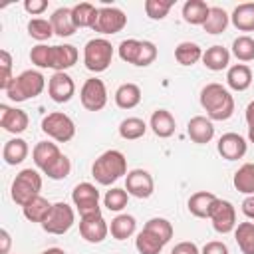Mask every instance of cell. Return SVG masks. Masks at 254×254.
<instances>
[{"instance_id": "8992f818", "label": "cell", "mask_w": 254, "mask_h": 254, "mask_svg": "<svg viewBox=\"0 0 254 254\" xmlns=\"http://www.w3.org/2000/svg\"><path fill=\"white\" fill-rule=\"evenodd\" d=\"M42 131L58 143H67L75 137V123L69 115L62 111H54L42 119Z\"/></svg>"}, {"instance_id": "836d02e7", "label": "cell", "mask_w": 254, "mask_h": 254, "mask_svg": "<svg viewBox=\"0 0 254 254\" xmlns=\"http://www.w3.org/2000/svg\"><path fill=\"white\" fill-rule=\"evenodd\" d=\"M175 60L181 65H194L198 60H202V48L194 42H181L175 48Z\"/></svg>"}, {"instance_id": "484cf974", "label": "cell", "mask_w": 254, "mask_h": 254, "mask_svg": "<svg viewBox=\"0 0 254 254\" xmlns=\"http://www.w3.org/2000/svg\"><path fill=\"white\" fill-rule=\"evenodd\" d=\"M115 105L119 109H133L141 103V87L137 83H121L117 89H115Z\"/></svg>"}, {"instance_id": "db71d44e", "label": "cell", "mask_w": 254, "mask_h": 254, "mask_svg": "<svg viewBox=\"0 0 254 254\" xmlns=\"http://www.w3.org/2000/svg\"><path fill=\"white\" fill-rule=\"evenodd\" d=\"M246 123H248V129L254 127V99L246 105Z\"/></svg>"}, {"instance_id": "cb8c5ba5", "label": "cell", "mask_w": 254, "mask_h": 254, "mask_svg": "<svg viewBox=\"0 0 254 254\" xmlns=\"http://www.w3.org/2000/svg\"><path fill=\"white\" fill-rule=\"evenodd\" d=\"M50 22L54 26V34L60 38H69L75 34V24H73V16H71V8H58L54 10V14L50 16Z\"/></svg>"}, {"instance_id": "b9f144b4", "label": "cell", "mask_w": 254, "mask_h": 254, "mask_svg": "<svg viewBox=\"0 0 254 254\" xmlns=\"http://www.w3.org/2000/svg\"><path fill=\"white\" fill-rule=\"evenodd\" d=\"M141 42L143 40H135V38H127L119 44L117 52H119V58L127 64H133L137 65V60H139V54H141Z\"/></svg>"}, {"instance_id": "816d5d0a", "label": "cell", "mask_w": 254, "mask_h": 254, "mask_svg": "<svg viewBox=\"0 0 254 254\" xmlns=\"http://www.w3.org/2000/svg\"><path fill=\"white\" fill-rule=\"evenodd\" d=\"M10 246H12L10 232L6 228H2L0 230V254H10Z\"/></svg>"}, {"instance_id": "3957f363", "label": "cell", "mask_w": 254, "mask_h": 254, "mask_svg": "<svg viewBox=\"0 0 254 254\" xmlns=\"http://www.w3.org/2000/svg\"><path fill=\"white\" fill-rule=\"evenodd\" d=\"M46 87V77L38 71V69H24L22 73L14 75L12 83L4 89V93L8 95L10 101H28L38 97Z\"/></svg>"}, {"instance_id": "ba28073f", "label": "cell", "mask_w": 254, "mask_h": 254, "mask_svg": "<svg viewBox=\"0 0 254 254\" xmlns=\"http://www.w3.org/2000/svg\"><path fill=\"white\" fill-rule=\"evenodd\" d=\"M71 202L77 208L79 216H87L93 212H101L99 208V190L91 183H79L71 190Z\"/></svg>"}, {"instance_id": "4316f807", "label": "cell", "mask_w": 254, "mask_h": 254, "mask_svg": "<svg viewBox=\"0 0 254 254\" xmlns=\"http://www.w3.org/2000/svg\"><path fill=\"white\" fill-rule=\"evenodd\" d=\"M210 6L204 0H187L183 4V20L192 26H202L208 18Z\"/></svg>"}, {"instance_id": "7c38bea8", "label": "cell", "mask_w": 254, "mask_h": 254, "mask_svg": "<svg viewBox=\"0 0 254 254\" xmlns=\"http://www.w3.org/2000/svg\"><path fill=\"white\" fill-rule=\"evenodd\" d=\"M79 234L89 244H99L109 234V224L105 222L101 212H93L79 218Z\"/></svg>"}, {"instance_id": "f546056e", "label": "cell", "mask_w": 254, "mask_h": 254, "mask_svg": "<svg viewBox=\"0 0 254 254\" xmlns=\"http://www.w3.org/2000/svg\"><path fill=\"white\" fill-rule=\"evenodd\" d=\"M135 230H137V220L131 214H117L109 224V232L115 240H127L135 234Z\"/></svg>"}, {"instance_id": "ac0fdd59", "label": "cell", "mask_w": 254, "mask_h": 254, "mask_svg": "<svg viewBox=\"0 0 254 254\" xmlns=\"http://www.w3.org/2000/svg\"><path fill=\"white\" fill-rule=\"evenodd\" d=\"M187 135L190 137L192 143L196 145H206L212 141L214 137V125L208 117L204 115H194L190 117V121L187 123Z\"/></svg>"}, {"instance_id": "6da1fadb", "label": "cell", "mask_w": 254, "mask_h": 254, "mask_svg": "<svg viewBox=\"0 0 254 254\" xmlns=\"http://www.w3.org/2000/svg\"><path fill=\"white\" fill-rule=\"evenodd\" d=\"M200 105L210 121H226L234 113V97L222 83H206L200 89Z\"/></svg>"}, {"instance_id": "8d00e7d4", "label": "cell", "mask_w": 254, "mask_h": 254, "mask_svg": "<svg viewBox=\"0 0 254 254\" xmlns=\"http://www.w3.org/2000/svg\"><path fill=\"white\" fill-rule=\"evenodd\" d=\"M145 133H147V123L141 117H127L119 123V135L125 141L141 139Z\"/></svg>"}, {"instance_id": "f6af8a7d", "label": "cell", "mask_w": 254, "mask_h": 254, "mask_svg": "<svg viewBox=\"0 0 254 254\" xmlns=\"http://www.w3.org/2000/svg\"><path fill=\"white\" fill-rule=\"evenodd\" d=\"M50 48L46 44H38L30 50V62L42 69H50Z\"/></svg>"}, {"instance_id": "277c9868", "label": "cell", "mask_w": 254, "mask_h": 254, "mask_svg": "<svg viewBox=\"0 0 254 254\" xmlns=\"http://www.w3.org/2000/svg\"><path fill=\"white\" fill-rule=\"evenodd\" d=\"M42 190V175L36 171V169H22L14 181H12V187H10V194H12V200L18 204V206H24L28 200H32L34 196H38Z\"/></svg>"}, {"instance_id": "2e32d148", "label": "cell", "mask_w": 254, "mask_h": 254, "mask_svg": "<svg viewBox=\"0 0 254 254\" xmlns=\"http://www.w3.org/2000/svg\"><path fill=\"white\" fill-rule=\"evenodd\" d=\"M216 149H218V153H220L222 159H226V161H238V159H242L246 155L248 143H246V139L242 135L230 131V133H224L218 139Z\"/></svg>"}, {"instance_id": "44dd1931", "label": "cell", "mask_w": 254, "mask_h": 254, "mask_svg": "<svg viewBox=\"0 0 254 254\" xmlns=\"http://www.w3.org/2000/svg\"><path fill=\"white\" fill-rule=\"evenodd\" d=\"M216 198L218 196L212 194V192H208V190H198V192L190 194V198L187 202L189 212L192 216H196V218H208L210 216V210H212V206L216 202Z\"/></svg>"}, {"instance_id": "5bb4252c", "label": "cell", "mask_w": 254, "mask_h": 254, "mask_svg": "<svg viewBox=\"0 0 254 254\" xmlns=\"http://www.w3.org/2000/svg\"><path fill=\"white\" fill-rule=\"evenodd\" d=\"M48 95L56 103H67L75 95V83L65 71H54L48 79Z\"/></svg>"}, {"instance_id": "d6986e66", "label": "cell", "mask_w": 254, "mask_h": 254, "mask_svg": "<svg viewBox=\"0 0 254 254\" xmlns=\"http://www.w3.org/2000/svg\"><path fill=\"white\" fill-rule=\"evenodd\" d=\"M62 155H64V153L60 151V147H58L56 143H52V141H40V143H36L34 149H32L34 165H36L42 173H46Z\"/></svg>"}, {"instance_id": "83f0119b", "label": "cell", "mask_w": 254, "mask_h": 254, "mask_svg": "<svg viewBox=\"0 0 254 254\" xmlns=\"http://www.w3.org/2000/svg\"><path fill=\"white\" fill-rule=\"evenodd\" d=\"M50 210H52V202H50L48 198H44L42 194L34 196L32 200H28V202L22 206V212H24L26 220H30V222H40V224L48 218Z\"/></svg>"}, {"instance_id": "52a82bcc", "label": "cell", "mask_w": 254, "mask_h": 254, "mask_svg": "<svg viewBox=\"0 0 254 254\" xmlns=\"http://www.w3.org/2000/svg\"><path fill=\"white\" fill-rule=\"evenodd\" d=\"M75 222V212L67 202H54L48 218L42 222V228L48 234H65Z\"/></svg>"}, {"instance_id": "e0dca14e", "label": "cell", "mask_w": 254, "mask_h": 254, "mask_svg": "<svg viewBox=\"0 0 254 254\" xmlns=\"http://www.w3.org/2000/svg\"><path fill=\"white\" fill-rule=\"evenodd\" d=\"M79 54L77 48L71 44H60L50 48V69L54 71H65L71 65H75Z\"/></svg>"}, {"instance_id": "4fadbf2b", "label": "cell", "mask_w": 254, "mask_h": 254, "mask_svg": "<svg viewBox=\"0 0 254 254\" xmlns=\"http://www.w3.org/2000/svg\"><path fill=\"white\" fill-rule=\"evenodd\" d=\"M125 190L135 198H149L155 190V181L149 171L133 169L125 175Z\"/></svg>"}, {"instance_id": "ee69618b", "label": "cell", "mask_w": 254, "mask_h": 254, "mask_svg": "<svg viewBox=\"0 0 254 254\" xmlns=\"http://www.w3.org/2000/svg\"><path fill=\"white\" fill-rule=\"evenodd\" d=\"M69 173H71V161H69L67 155H62L44 175H48V179H52V181H62V179H65Z\"/></svg>"}, {"instance_id": "d590c367", "label": "cell", "mask_w": 254, "mask_h": 254, "mask_svg": "<svg viewBox=\"0 0 254 254\" xmlns=\"http://www.w3.org/2000/svg\"><path fill=\"white\" fill-rule=\"evenodd\" d=\"M234 240L242 254H254V222H240L234 228Z\"/></svg>"}, {"instance_id": "9f6ffc18", "label": "cell", "mask_w": 254, "mask_h": 254, "mask_svg": "<svg viewBox=\"0 0 254 254\" xmlns=\"http://www.w3.org/2000/svg\"><path fill=\"white\" fill-rule=\"evenodd\" d=\"M248 139H250V143H254V127L248 129Z\"/></svg>"}, {"instance_id": "f907efd6", "label": "cell", "mask_w": 254, "mask_h": 254, "mask_svg": "<svg viewBox=\"0 0 254 254\" xmlns=\"http://www.w3.org/2000/svg\"><path fill=\"white\" fill-rule=\"evenodd\" d=\"M171 254H200V250H198V246H196L194 242L185 240V242H179V244L171 250Z\"/></svg>"}, {"instance_id": "f35d334b", "label": "cell", "mask_w": 254, "mask_h": 254, "mask_svg": "<svg viewBox=\"0 0 254 254\" xmlns=\"http://www.w3.org/2000/svg\"><path fill=\"white\" fill-rule=\"evenodd\" d=\"M145 230H149V232H153L157 238H161L165 244L173 238V224L167 220V218H163V216H155V218H149L147 222H145V226H143Z\"/></svg>"}, {"instance_id": "7a4b0ae2", "label": "cell", "mask_w": 254, "mask_h": 254, "mask_svg": "<svg viewBox=\"0 0 254 254\" xmlns=\"http://www.w3.org/2000/svg\"><path fill=\"white\" fill-rule=\"evenodd\" d=\"M123 175H127V159L117 149L103 151L91 165V177L95 179V183H99L103 187L113 185Z\"/></svg>"}, {"instance_id": "9c48e42d", "label": "cell", "mask_w": 254, "mask_h": 254, "mask_svg": "<svg viewBox=\"0 0 254 254\" xmlns=\"http://www.w3.org/2000/svg\"><path fill=\"white\" fill-rule=\"evenodd\" d=\"M81 105L87 111H101L107 105V87L99 77H89L79 89Z\"/></svg>"}, {"instance_id": "d4e9b609", "label": "cell", "mask_w": 254, "mask_h": 254, "mask_svg": "<svg viewBox=\"0 0 254 254\" xmlns=\"http://www.w3.org/2000/svg\"><path fill=\"white\" fill-rule=\"evenodd\" d=\"M226 83L234 91H246L252 83V69L246 64H234L226 71Z\"/></svg>"}, {"instance_id": "1f68e13d", "label": "cell", "mask_w": 254, "mask_h": 254, "mask_svg": "<svg viewBox=\"0 0 254 254\" xmlns=\"http://www.w3.org/2000/svg\"><path fill=\"white\" fill-rule=\"evenodd\" d=\"M228 22H230V16L226 14L224 8H220V6H210L208 18H206V22L202 24V28H204L206 34L216 36V34H222V32L228 28Z\"/></svg>"}, {"instance_id": "f1b7e54d", "label": "cell", "mask_w": 254, "mask_h": 254, "mask_svg": "<svg viewBox=\"0 0 254 254\" xmlns=\"http://www.w3.org/2000/svg\"><path fill=\"white\" fill-rule=\"evenodd\" d=\"M230 20H232L236 30H240V32H254V2L238 4L232 10Z\"/></svg>"}, {"instance_id": "11a10c76", "label": "cell", "mask_w": 254, "mask_h": 254, "mask_svg": "<svg viewBox=\"0 0 254 254\" xmlns=\"http://www.w3.org/2000/svg\"><path fill=\"white\" fill-rule=\"evenodd\" d=\"M40 254H65V250H64V248L54 246V248H48V250H44V252H40Z\"/></svg>"}, {"instance_id": "60d3db41", "label": "cell", "mask_w": 254, "mask_h": 254, "mask_svg": "<svg viewBox=\"0 0 254 254\" xmlns=\"http://www.w3.org/2000/svg\"><path fill=\"white\" fill-rule=\"evenodd\" d=\"M232 54L240 62H252L254 60V38H250V36H238L232 42Z\"/></svg>"}, {"instance_id": "8fae6325", "label": "cell", "mask_w": 254, "mask_h": 254, "mask_svg": "<svg viewBox=\"0 0 254 254\" xmlns=\"http://www.w3.org/2000/svg\"><path fill=\"white\" fill-rule=\"evenodd\" d=\"M208 218L212 222V228L218 234H228V232H232L236 228V208H234V204L230 200L216 198Z\"/></svg>"}, {"instance_id": "7dc6e473", "label": "cell", "mask_w": 254, "mask_h": 254, "mask_svg": "<svg viewBox=\"0 0 254 254\" xmlns=\"http://www.w3.org/2000/svg\"><path fill=\"white\" fill-rule=\"evenodd\" d=\"M157 60V46L149 40H143L141 42V54H139V60H137V65L139 67H147L151 65L153 62Z\"/></svg>"}, {"instance_id": "603a6c76", "label": "cell", "mask_w": 254, "mask_h": 254, "mask_svg": "<svg viewBox=\"0 0 254 254\" xmlns=\"http://www.w3.org/2000/svg\"><path fill=\"white\" fill-rule=\"evenodd\" d=\"M28 153H30L28 143H26L22 137H14V139H10V141H6V143H4L2 159H4V163H6V165L16 167V165L24 163V159L28 157Z\"/></svg>"}, {"instance_id": "30bf717a", "label": "cell", "mask_w": 254, "mask_h": 254, "mask_svg": "<svg viewBox=\"0 0 254 254\" xmlns=\"http://www.w3.org/2000/svg\"><path fill=\"white\" fill-rule=\"evenodd\" d=\"M127 26V16L121 8L115 6H101L97 12V20L93 26V32H99L103 36H111L121 32Z\"/></svg>"}, {"instance_id": "5b68a950", "label": "cell", "mask_w": 254, "mask_h": 254, "mask_svg": "<svg viewBox=\"0 0 254 254\" xmlns=\"http://www.w3.org/2000/svg\"><path fill=\"white\" fill-rule=\"evenodd\" d=\"M113 60V46L105 38H93L83 48V64L89 71L101 73L111 65Z\"/></svg>"}, {"instance_id": "ffe728a7", "label": "cell", "mask_w": 254, "mask_h": 254, "mask_svg": "<svg viewBox=\"0 0 254 254\" xmlns=\"http://www.w3.org/2000/svg\"><path fill=\"white\" fill-rule=\"evenodd\" d=\"M149 127L153 129V133L157 137L169 139L175 133V129H177V121H175V117H173L171 111H167V109H155L153 115H151V119H149Z\"/></svg>"}, {"instance_id": "7bdbcfd3", "label": "cell", "mask_w": 254, "mask_h": 254, "mask_svg": "<svg viewBox=\"0 0 254 254\" xmlns=\"http://www.w3.org/2000/svg\"><path fill=\"white\" fill-rule=\"evenodd\" d=\"M171 8H173V0H147L145 2V14L151 20H163Z\"/></svg>"}, {"instance_id": "4dcf8cb0", "label": "cell", "mask_w": 254, "mask_h": 254, "mask_svg": "<svg viewBox=\"0 0 254 254\" xmlns=\"http://www.w3.org/2000/svg\"><path fill=\"white\" fill-rule=\"evenodd\" d=\"M97 12L99 8H95L91 2H79L71 8V16H73V24L75 28H91L95 26L97 20Z\"/></svg>"}, {"instance_id": "c3c4849f", "label": "cell", "mask_w": 254, "mask_h": 254, "mask_svg": "<svg viewBox=\"0 0 254 254\" xmlns=\"http://www.w3.org/2000/svg\"><path fill=\"white\" fill-rule=\"evenodd\" d=\"M24 10L32 16H40L48 10V0H26L24 2Z\"/></svg>"}, {"instance_id": "681fc988", "label": "cell", "mask_w": 254, "mask_h": 254, "mask_svg": "<svg viewBox=\"0 0 254 254\" xmlns=\"http://www.w3.org/2000/svg\"><path fill=\"white\" fill-rule=\"evenodd\" d=\"M200 254H228V246L220 240H210L202 246Z\"/></svg>"}, {"instance_id": "ab89813d", "label": "cell", "mask_w": 254, "mask_h": 254, "mask_svg": "<svg viewBox=\"0 0 254 254\" xmlns=\"http://www.w3.org/2000/svg\"><path fill=\"white\" fill-rule=\"evenodd\" d=\"M28 34H30V38H34L38 42H46L54 36V26L46 18H32L28 22Z\"/></svg>"}, {"instance_id": "bcb514c9", "label": "cell", "mask_w": 254, "mask_h": 254, "mask_svg": "<svg viewBox=\"0 0 254 254\" xmlns=\"http://www.w3.org/2000/svg\"><path fill=\"white\" fill-rule=\"evenodd\" d=\"M0 67H2L0 89L4 91V89L12 83V79H14V75H12V56H10L8 50H0Z\"/></svg>"}, {"instance_id": "7402d4cb", "label": "cell", "mask_w": 254, "mask_h": 254, "mask_svg": "<svg viewBox=\"0 0 254 254\" xmlns=\"http://www.w3.org/2000/svg\"><path fill=\"white\" fill-rule=\"evenodd\" d=\"M202 64L210 71H222L230 64V52L224 46L214 44V46L206 48V52H202Z\"/></svg>"}, {"instance_id": "9a60e30c", "label": "cell", "mask_w": 254, "mask_h": 254, "mask_svg": "<svg viewBox=\"0 0 254 254\" xmlns=\"http://www.w3.org/2000/svg\"><path fill=\"white\" fill-rule=\"evenodd\" d=\"M28 123H30V117L24 109H18V107H10L6 103L0 105V127L12 135H18V133H24L28 129Z\"/></svg>"}, {"instance_id": "74e56055", "label": "cell", "mask_w": 254, "mask_h": 254, "mask_svg": "<svg viewBox=\"0 0 254 254\" xmlns=\"http://www.w3.org/2000/svg\"><path fill=\"white\" fill-rule=\"evenodd\" d=\"M127 202H129V192L125 189H121V187L109 189L105 192V196H103V204L111 212H121L127 206Z\"/></svg>"}, {"instance_id": "f5cc1de1", "label": "cell", "mask_w": 254, "mask_h": 254, "mask_svg": "<svg viewBox=\"0 0 254 254\" xmlns=\"http://www.w3.org/2000/svg\"><path fill=\"white\" fill-rule=\"evenodd\" d=\"M240 206H242V214L254 220V194H248V196L242 200Z\"/></svg>"}, {"instance_id": "e575fe53", "label": "cell", "mask_w": 254, "mask_h": 254, "mask_svg": "<svg viewBox=\"0 0 254 254\" xmlns=\"http://www.w3.org/2000/svg\"><path fill=\"white\" fill-rule=\"evenodd\" d=\"M135 248L139 254H161V250L165 248V242L157 238L153 232L143 228L135 238Z\"/></svg>"}, {"instance_id": "d6a6232c", "label": "cell", "mask_w": 254, "mask_h": 254, "mask_svg": "<svg viewBox=\"0 0 254 254\" xmlns=\"http://www.w3.org/2000/svg\"><path fill=\"white\" fill-rule=\"evenodd\" d=\"M232 185L238 192L242 194H254V165L252 163H244L236 173H234V179H232Z\"/></svg>"}]
</instances>
